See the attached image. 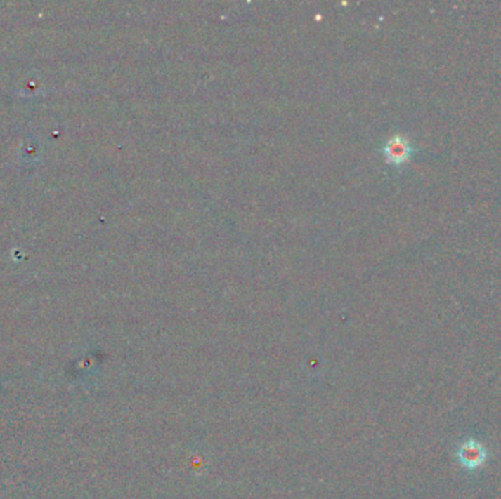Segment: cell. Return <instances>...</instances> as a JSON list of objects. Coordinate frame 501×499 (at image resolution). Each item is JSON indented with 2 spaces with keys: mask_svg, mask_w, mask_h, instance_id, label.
I'll return each instance as SVG.
<instances>
[{
  "mask_svg": "<svg viewBox=\"0 0 501 499\" xmlns=\"http://www.w3.org/2000/svg\"><path fill=\"white\" fill-rule=\"evenodd\" d=\"M457 458L464 469L476 470L482 467L483 463L487 461L488 453L486 446H483L481 442L468 439L459 445Z\"/></svg>",
  "mask_w": 501,
  "mask_h": 499,
  "instance_id": "1",
  "label": "cell"
},
{
  "mask_svg": "<svg viewBox=\"0 0 501 499\" xmlns=\"http://www.w3.org/2000/svg\"><path fill=\"white\" fill-rule=\"evenodd\" d=\"M412 154L410 142L403 136H394L384 147V156L393 164L405 163Z\"/></svg>",
  "mask_w": 501,
  "mask_h": 499,
  "instance_id": "2",
  "label": "cell"
}]
</instances>
